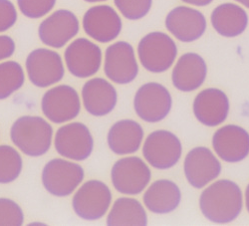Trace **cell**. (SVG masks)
Here are the masks:
<instances>
[{
	"label": "cell",
	"mask_w": 249,
	"mask_h": 226,
	"mask_svg": "<svg viewBox=\"0 0 249 226\" xmlns=\"http://www.w3.org/2000/svg\"><path fill=\"white\" fill-rule=\"evenodd\" d=\"M243 196L238 184L220 179L206 188L199 197V209L211 222L226 224L235 220L242 210Z\"/></svg>",
	"instance_id": "cell-1"
},
{
	"label": "cell",
	"mask_w": 249,
	"mask_h": 226,
	"mask_svg": "<svg viewBox=\"0 0 249 226\" xmlns=\"http://www.w3.org/2000/svg\"><path fill=\"white\" fill-rule=\"evenodd\" d=\"M10 138L15 147L24 155L38 157L50 150L53 128L43 118L23 116L13 122Z\"/></svg>",
	"instance_id": "cell-2"
},
{
	"label": "cell",
	"mask_w": 249,
	"mask_h": 226,
	"mask_svg": "<svg viewBox=\"0 0 249 226\" xmlns=\"http://www.w3.org/2000/svg\"><path fill=\"white\" fill-rule=\"evenodd\" d=\"M138 54L142 67L152 73L169 70L177 58L175 41L165 33L151 32L140 41Z\"/></svg>",
	"instance_id": "cell-3"
},
{
	"label": "cell",
	"mask_w": 249,
	"mask_h": 226,
	"mask_svg": "<svg viewBox=\"0 0 249 226\" xmlns=\"http://www.w3.org/2000/svg\"><path fill=\"white\" fill-rule=\"evenodd\" d=\"M84 176V170L80 164L63 158H54L45 164L41 179L50 194L66 197L77 190Z\"/></svg>",
	"instance_id": "cell-4"
},
{
	"label": "cell",
	"mask_w": 249,
	"mask_h": 226,
	"mask_svg": "<svg viewBox=\"0 0 249 226\" xmlns=\"http://www.w3.org/2000/svg\"><path fill=\"white\" fill-rule=\"evenodd\" d=\"M112 202V192L106 183L89 180L77 191L72 199V208L82 219L95 221L105 215Z\"/></svg>",
	"instance_id": "cell-5"
},
{
	"label": "cell",
	"mask_w": 249,
	"mask_h": 226,
	"mask_svg": "<svg viewBox=\"0 0 249 226\" xmlns=\"http://www.w3.org/2000/svg\"><path fill=\"white\" fill-rule=\"evenodd\" d=\"M151 178L150 168L138 156L120 158L111 171V179L115 190L127 195L141 193L148 187Z\"/></svg>",
	"instance_id": "cell-6"
},
{
	"label": "cell",
	"mask_w": 249,
	"mask_h": 226,
	"mask_svg": "<svg viewBox=\"0 0 249 226\" xmlns=\"http://www.w3.org/2000/svg\"><path fill=\"white\" fill-rule=\"evenodd\" d=\"M25 67L29 81L38 88L53 86L65 75L60 54L47 48H38L30 52L26 58Z\"/></svg>",
	"instance_id": "cell-7"
},
{
	"label": "cell",
	"mask_w": 249,
	"mask_h": 226,
	"mask_svg": "<svg viewBox=\"0 0 249 226\" xmlns=\"http://www.w3.org/2000/svg\"><path fill=\"white\" fill-rule=\"evenodd\" d=\"M182 146L178 138L165 130L155 131L143 142L142 156L158 170H169L181 157Z\"/></svg>",
	"instance_id": "cell-8"
},
{
	"label": "cell",
	"mask_w": 249,
	"mask_h": 226,
	"mask_svg": "<svg viewBox=\"0 0 249 226\" xmlns=\"http://www.w3.org/2000/svg\"><path fill=\"white\" fill-rule=\"evenodd\" d=\"M173 99L164 86L151 82L139 88L134 98V109L142 121L158 122L168 117Z\"/></svg>",
	"instance_id": "cell-9"
},
{
	"label": "cell",
	"mask_w": 249,
	"mask_h": 226,
	"mask_svg": "<svg viewBox=\"0 0 249 226\" xmlns=\"http://www.w3.org/2000/svg\"><path fill=\"white\" fill-rule=\"evenodd\" d=\"M54 146L60 156L81 161L91 156L94 149V139L86 125L74 122L58 129Z\"/></svg>",
	"instance_id": "cell-10"
},
{
	"label": "cell",
	"mask_w": 249,
	"mask_h": 226,
	"mask_svg": "<svg viewBox=\"0 0 249 226\" xmlns=\"http://www.w3.org/2000/svg\"><path fill=\"white\" fill-rule=\"evenodd\" d=\"M41 109L46 118L55 124H64L77 118L81 111V102L77 91L68 85H59L49 89L42 97Z\"/></svg>",
	"instance_id": "cell-11"
},
{
	"label": "cell",
	"mask_w": 249,
	"mask_h": 226,
	"mask_svg": "<svg viewBox=\"0 0 249 226\" xmlns=\"http://www.w3.org/2000/svg\"><path fill=\"white\" fill-rule=\"evenodd\" d=\"M77 16L70 10L59 9L40 23L38 35L43 44L60 49L63 48L79 32Z\"/></svg>",
	"instance_id": "cell-12"
},
{
	"label": "cell",
	"mask_w": 249,
	"mask_h": 226,
	"mask_svg": "<svg viewBox=\"0 0 249 226\" xmlns=\"http://www.w3.org/2000/svg\"><path fill=\"white\" fill-rule=\"evenodd\" d=\"M104 72L116 84L126 85L133 82L139 73L133 46L126 41H118L109 46L105 53Z\"/></svg>",
	"instance_id": "cell-13"
},
{
	"label": "cell",
	"mask_w": 249,
	"mask_h": 226,
	"mask_svg": "<svg viewBox=\"0 0 249 226\" xmlns=\"http://www.w3.org/2000/svg\"><path fill=\"white\" fill-rule=\"evenodd\" d=\"M64 59L69 72L77 78L94 76L102 64V50L87 38H78L66 48Z\"/></svg>",
	"instance_id": "cell-14"
},
{
	"label": "cell",
	"mask_w": 249,
	"mask_h": 226,
	"mask_svg": "<svg viewBox=\"0 0 249 226\" xmlns=\"http://www.w3.org/2000/svg\"><path fill=\"white\" fill-rule=\"evenodd\" d=\"M183 171L191 186L200 190L218 177L221 163L210 149L197 147L186 155Z\"/></svg>",
	"instance_id": "cell-15"
},
{
	"label": "cell",
	"mask_w": 249,
	"mask_h": 226,
	"mask_svg": "<svg viewBox=\"0 0 249 226\" xmlns=\"http://www.w3.org/2000/svg\"><path fill=\"white\" fill-rule=\"evenodd\" d=\"M83 28L92 39L101 43H108L120 35L122 20L111 6L97 5L89 8L84 14Z\"/></svg>",
	"instance_id": "cell-16"
},
{
	"label": "cell",
	"mask_w": 249,
	"mask_h": 226,
	"mask_svg": "<svg viewBox=\"0 0 249 226\" xmlns=\"http://www.w3.org/2000/svg\"><path fill=\"white\" fill-rule=\"evenodd\" d=\"M165 27L181 42H193L205 32L204 15L194 8L178 6L174 8L165 18Z\"/></svg>",
	"instance_id": "cell-17"
},
{
	"label": "cell",
	"mask_w": 249,
	"mask_h": 226,
	"mask_svg": "<svg viewBox=\"0 0 249 226\" xmlns=\"http://www.w3.org/2000/svg\"><path fill=\"white\" fill-rule=\"evenodd\" d=\"M216 155L226 162H238L249 155V133L236 125L218 129L213 137Z\"/></svg>",
	"instance_id": "cell-18"
},
{
	"label": "cell",
	"mask_w": 249,
	"mask_h": 226,
	"mask_svg": "<svg viewBox=\"0 0 249 226\" xmlns=\"http://www.w3.org/2000/svg\"><path fill=\"white\" fill-rule=\"evenodd\" d=\"M194 114L197 121L207 127L221 125L230 113V100L220 89L201 91L194 101Z\"/></svg>",
	"instance_id": "cell-19"
},
{
	"label": "cell",
	"mask_w": 249,
	"mask_h": 226,
	"mask_svg": "<svg viewBox=\"0 0 249 226\" xmlns=\"http://www.w3.org/2000/svg\"><path fill=\"white\" fill-rule=\"evenodd\" d=\"M82 99L89 114L95 117H104L115 109L118 94L109 81L104 78H93L83 86Z\"/></svg>",
	"instance_id": "cell-20"
},
{
	"label": "cell",
	"mask_w": 249,
	"mask_h": 226,
	"mask_svg": "<svg viewBox=\"0 0 249 226\" xmlns=\"http://www.w3.org/2000/svg\"><path fill=\"white\" fill-rule=\"evenodd\" d=\"M207 66L201 56L196 53H185L178 60L173 70L174 86L181 92H193L205 81Z\"/></svg>",
	"instance_id": "cell-21"
},
{
	"label": "cell",
	"mask_w": 249,
	"mask_h": 226,
	"mask_svg": "<svg viewBox=\"0 0 249 226\" xmlns=\"http://www.w3.org/2000/svg\"><path fill=\"white\" fill-rule=\"evenodd\" d=\"M142 199L151 212L168 214L178 209L181 200V192L174 181L160 179L151 184Z\"/></svg>",
	"instance_id": "cell-22"
},
{
	"label": "cell",
	"mask_w": 249,
	"mask_h": 226,
	"mask_svg": "<svg viewBox=\"0 0 249 226\" xmlns=\"http://www.w3.org/2000/svg\"><path fill=\"white\" fill-rule=\"evenodd\" d=\"M143 139L142 126L134 120H121L110 128L107 140L110 150L119 156L136 153Z\"/></svg>",
	"instance_id": "cell-23"
},
{
	"label": "cell",
	"mask_w": 249,
	"mask_h": 226,
	"mask_svg": "<svg viewBox=\"0 0 249 226\" xmlns=\"http://www.w3.org/2000/svg\"><path fill=\"white\" fill-rule=\"evenodd\" d=\"M212 24L221 36L233 38L242 34L248 25L246 11L237 4L223 3L212 13Z\"/></svg>",
	"instance_id": "cell-24"
},
{
	"label": "cell",
	"mask_w": 249,
	"mask_h": 226,
	"mask_svg": "<svg viewBox=\"0 0 249 226\" xmlns=\"http://www.w3.org/2000/svg\"><path fill=\"white\" fill-rule=\"evenodd\" d=\"M109 226H146L148 216L141 202L132 197H120L107 217Z\"/></svg>",
	"instance_id": "cell-25"
},
{
	"label": "cell",
	"mask_w": 249,
	"mask_h": 226,
	"mask_svg": "<svg viewBox=\"0 0 249 226\" xmlns=\"http://www.w3.org/2000/svg\"><path fill=\"white\" fill-rule=\"evenodd\" d=\"M25 74L16 61L0 63V100H5L24 85Z\"/></svg>",
	"instance_id": "cell-26"
},
{
	"label": "cell",
	"mask_w": 249,
	"mask_h": 226,
	"mask_svg": "<svg viewBox=\"0 0 249 226\" xmlns=\"http://www.w3.org/2000/svg\"><path fill=\"white\" fill-rule=\"evenodd\" d=\"M23 160L11 146H0V183L7 184L16 180L22 172Z\"/></svg>",
	"instance_id": "cell-27"
},
{
	"label": "cell",
	"mask_w": 249,
	"mask_h": 226,
	"mask_svg": "<svg viewBox=\"0 0 249 226\" xmlns=\"http://www.w3.org/2000/svg\"><path fill=\"white\" fill-rule=\"evenodd\" d=\"M114 2L124 17L139 20L150 12L153 0H114Z\"/></svg>",
	"instance_id": "cell-28"
},
{
	"label": "cell",
	"mask_w": 249,
	"mask_h": 226,
	"mask_svg": "<svg viewBox=\"0 0 249 226\" xmlns=\"http://www.w3.org/2000/svg\"><path fill=\"white\" fill-rule=\"evenodd\" d=\"M23 222L22 209L12 199L0 197V226H21Z\"/></svg>",
	"instance_id": "cell-29"
},
{
	"label": "cell",
	"mask_w": 249,
	"mask_h": 226,
	"mask_svg": "<svg viewBox=\"0 0 249 226\" xmlns=\"http://www.w3.org/2000/svg\"><path fill=\"white\" fill-rule=\"evenodd\" d=\"M57 0H17L21 13L31 19H38L47 15L55 6Z\"/></svg>",
	"instance_id": "cell-30"
},
{
	"label": "cell",
	"mask_w": 249,
	"mask_h": 226,
	"mask_svg": "<svg viewBox=\"0 0 249 226\" xmlns=\"http://www.w3.org/2000/svg\"><path fill=\"white\" fill-rule=\"evenodd\" d=\"M17 11L10 0H0V33L12 28L17 21Z\"/></svg>",
	"instance_id": "cell-31"
},
{
	"label": "cell",
	"mask_w": 249,
	"mask_h": 226,
	"mask_svg": "<svg viewBox=\"0 0 249 226\" xmlns=\"http://www.w3.org/2000/svg\"><path fill=\"white\" fill-rule=\"evenodd\" d=\"M14 52V40L7 35H0V61L10 58Z\"/></svg>",
	"instance_id": "cell-32"
},
{
	"label": "cell",
	"mask_w": 249,
	"mask_h": 226,
	"mask_svg": "<svg viewBox=\"0 0 249 226\" xmlns=\"http://www.w3.org/2000/svg\"><path fill=\"white\" fill-rule=\"evenodd\" d=\"M181 1L195 6H206L211 4L213 0H181Z\"/></svg>",
	"instance_id": "cell-33"
},
{
	"label": "cell",
	"mask_w": 249,
	"mask_h": 226,
	"mask_svg": "<svg viewBox=\"0 0 249 226\" xmlns=\"http://www.w3.org/2000/svg\"><path fill=\"white\" fill-rule=\"evenodd\" d=\"M245 205H246V209L249 213V184L246 188V191H245Z\"/></svg>",
	"instance_id": "cell-34"
},
{
	"label": "cell",
	"mask_w": 249,
	"mask_h": 226,
	"mask_svg": "<svg viewBox=\"0 0 249 226\" xmlns=\"http://www.w3.org/2000/svg\"><path fill=\"white\" fill-rule=\"evenodd\" d=\"M235 1L241 3L242 5H244L245 7L249 8V0H235Z\"/></svg>",
	"instance_id": "cell-35"
},
{
	"label": "cell",
	"mask_w": 249,
	"mask_h": 226,
	"mask_svg": "<svg viewBox=\"0 0 249 226\" xmlns=\"http://www.w3.org/2000/svg\"><path fill=\"white\" fill-rule=\"evenodd\" d=\"M86 2H90V3H95V2H102V1H107V0H84Z\"/></svg>",
	"instance_id": "cell-36"
}]
</instances>
